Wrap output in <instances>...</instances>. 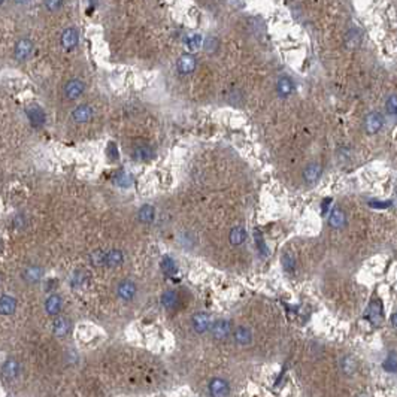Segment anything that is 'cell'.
<instances>
[{"mask_svg": "<svg viewBox=\"0 0 397 397\" xmlns=\"http://www.w3.org/2000/svg\"><path fill=\"white\" fill-rule=\"evenodd\" d=\"M45 6H46L49 11H59V9L63 6V3H62V2H45Z\"/></svg>", "mask_w": 397, "mask_h": 397, "instance_id": "41", "label": "cell"}, {"mask_svg": "<svg viewBox=\"0 0 397 397\" xmlns=\"http://www.w3.org/2000/svg\"><path fill=\"white\" fill-rule=\"evenodd\" d=\"M211 331L214 339L217 340H224L227 336L230 334L232 331V326L229 320H217L212 326H211Z\"/></svg>", "mask_w": 397, "mask_h": 397, "instance_id": "8", "label": "cell"}, {"mask_svg": "<svg viewBox=\"0 0 397 397\" xmlns=\"http://www.w3.org/2000/svg\"><path fill=\"white\" fill-rule=\"evenodd\" d=\"M384 126V118L379 112L376 110H372L369 112L366 115V120H364V129L369 134H375L378 133Z\"/></svg>", "mask_w": 397, "mask_h": 397, "instance_id": "2", "label": "cell"}, {"mask_svg": "<svg viewBox=\"0 0 397 397\" xmlns=\"http://www.w3.org/2000/svg\"><path fill=\"white\" fill-rule=\"evenodd\" d=\"M218 46H220V42H218L217 38H214V36H208L206 38V41H205V49L208 52H215Z\"/></svg>", "mask_w": 397, "mask_h": 397, "instance_id": "36", "label": "cell"}, {"mask_svg": "<svg viewBox=\"0 0 397 397\" xmlns=\"http://www.w3.org/2000/svg\"><path fill=\"white\" fill-rule=\"evenodd\" d=\"M33 52V42L30 39H21L17 42L15 49H14V55L18 62H24L27 60L28 57L32 55Z\"/></svg>", "mask_w": 397, "mask_h": 397, "instance_id": "4", "label": "cell"}, {"mask_svg": "<svg viewBox=\"0 0 397 397\" xmlns=\"http://www.w3.org/2000/svg\"><path fill=\"white\" fill-rule=\"evenodd\" d=\"M0 5H2V2H0Z\"/></svg>", "mask_w": 397, "mask_h": 397, "instance_id": "46", "label": "cell"}, {"mask_svg": "<svg viewBox=\"0 0 397 397\" xmlns=\"http://www.w3.org/2000/svg\"><path fill=\"white\" fill-rule=\"evenodd\" d=\"M154 215H155V211L151 205H144L139 211H137V220L142 222V224H150L153 222L154 220Z\"/></svg>", "mask_w": 397, "mask_h": 397, "instance_id": "28", "label": "cell"}, {"mask_svg": "<svg viewBox=\"0 0 397 397\" xmlns=\"http://www.w3.org/2000/svg\"><path fill=\"white\" fill-rule=\"evenodd\" d=\"M113 182H115L118 187L127 188V187L132 185L133 179H132V176H130L129 174H126V172H118L115 176H113Z\"/></svg>", "mask_w": 397, "mask_h": 397, "instance_id": "31", "label": "cell"}, {"mask_svg": "<svg viewBox=\"0 0 397 397\" xmlns=\"http://www.w3.org/2000/svg\"><path fill=\"white\" fill-rule=\"evenodd\" d=\"M161 305L167 310H175L179 306V294L175 290H167L161 294Z\"/></svg>", "mask_w": 397, "mask_h": 397, "instance_id": "17", "label": "cell"}, {"mask_svg": "<svg viewBox=\"0 0 397 397\" xmlns=\"http://www.w3.org/2000/svg\"><path fill=\"white\" fill-rule=\"evenodd\" d=\"M384 369L387 372H390V374H394L396 372V354L394 353H391L387 358H385V361H384Z\"/></svg>", "mask_w": 397, "mask_h": 397, "instance_id": "35", "label": "cell"}, {"mask_svg": "<svg viewBox=\"0 0 397 397\" xmlns=\"http://www.w3.org/2000/svg\"><path fill=\"white\" fill-rule=\"evenodd\" d=\"M62 306H63V300H62V297L59 294H51L45 302V310H46L48 315L60 314Z\"/></svg>", "mask_w": 397, "mask_h": 397, "instance_id": "18", "label": "cell"}, {"mask_svg": "<svg viewBox=\"0 0 397 397\" xmlns=\"http://www.w3.org/2000/svg\"><path fill=\"white\" fill-rule=\"evenodd\" d=\"M369 320H371V323L374 324H379L382 321V305L379 300H374L371 303V306H369L367 309V315H366Z\"/></svg>", "mask_w": 397, "mask_h": 397, "instance_id": "22", "label": "cell"}, {"mask_svg": "<svg viewBox=\"0 0 397 397\" xmlns=\"http://www.w3.org/2000/svg\"><path fill=\"white\" fill-rule=\"evenodd\" d=\"M369 205H371L372 208H376V209H387L391 206V202H384V200H371L369 202Z\"/></svg>", "mask_w": 397, "mask_h": 397, "instance_id": "38", "label": "cell"}, {"mask_svg": "<svg viewBox=\"0 0 397 397\" xmlns=\"http://www.w3.org/2000/svg\"><path fill=\"white\" fill-rule=\"evenodd\" d=\"M276 91L281 97H290L294 93V81L290 76H281L276 82Z\"/></svg>", "mask_w": 397, "mask_h": 397, "instance_id": "13", "label": "cell"}, {"mask_svg": "<svg viewBox=\"0 0 397 397\" xmlns=\"http://www.w3.org/2000/svg\"><path fill=\"white\" fill-rule=\"evenodd\" d=\"M254 243H255V246H257L259 252L263 255V257H266V255L269 254V249H267V245L265 242V238H263V235H262V232L259 229L254 230Z\"/></svg>", "mask_w": 397, "mask_h": 397, "instance_id": "30", "label": "cell"}, {"mask_svg": "<svg viewBox=\"0 0 397 397\" xmlns=\"http://www.w3.org/2000/svg\"><path fill=\"white\" fill-rule=\"evenodd\" d=\"M202 42H203V39H202V36L200 35H188L187 38H185V45L190 48V49H198L202 46Z\"/></svg>", "mask_w": 397, "mask_h": 397, "instance_id": "32", "label": "cell"}, {"mask_svg": "<svg viewBox=\"0 0 397 397\" xmlns=\"http://www.w3.org/2000/svg\"><path fill=\"white\" fill-rule=\"evenodd\" d=\"M25 113H27V117H28V121H30V124L33 127H42L45 124L46 115H45V110L39 105H36V103L28 105L25 108Z\"/></svg>", "mask_w": 397, "mask_h": 397, "instance_id": "1", "label": "cell"}, {"mask_svg": "<svg viewBox=\"0 0 397 397\" xmlns=\"http://www.w3.org/2000/svg\"><path fill=\"white\" fill-rule=\"evenodd\" d=\"M191 324L197 333H200V334L206 333L211 329V317L206 314V312H197V314H194L191 318Z\"/></svg>", "mask_w": 397, "mask_h": 397, "instance_id": "6", "label": "cell"}, {"mask_svg": "<svg viewBox=\"0 0 397 397\" xmlns=\"http://www.w3.org/2000/svg\"><path fill=\"white\" fill-rule=\"evenodd\" d=\"M124 262V254L120 249H110L105 252V265L109 267H117L123 265Z\"/></svg>", "mask_w": 397, "mask_h": 397, "instance_id": "21", "label": "cell"}, {"mask_svg": "<svg viewBox=\"0 0 397 397\" xmlns=\"http://www.w3.org/2000/svg\"><path fill=\"white\" fill-rule=\"evenodd\" d=\"M385 108L387 112L390 113L391 117H396V110H397V100H396V94H390V97L385 102Z\"/></svg>", "mask_w": 397, "mask_h": 397, "instance_id": "34", "label": "cell"}, {"mask_svg": "<svg viewBox=\"0 0 397 397\" xmlns=\"http://www.w3.org/2000/svg\"><path fill=\"white\" fill-rule=\"evenodd\" d=\"M360 44H361V32L358 30V28H351V30H348L347 35H345L347 48L355 49V48L360 46Z\"/></svg>", "mask_w": 397, "mask_h": 397, "instance_id": "26", "label": "cell"}, {"mask_svg": "<svg viewBox=\"0 0 397 397\" xmlns=\"http://www.w3.org/2000/svg\"><path fill=\"white\" fill-rule=\"evenodd\" d=\"M330 203H331V198H326V200L323 202V205H321V211H323V215H326V209H329Z\"/></svg>", "mask_w": 397, "mask_h": 397, "instance_id": "42", "label": "cell"}, {"mask_svg": "<svg viewBox=\"0 0 397 397\" xmlns=\"http://www.w3.org/2000/svg\"><path fill=\"white\" fill-rule=\"evenodd\" d=\"M282 266H284V269H286L287 272H290V273L294 272L296 262H294V257H293L290 252H284V255H282Z\"/></svg>", "mask_w": 397, "mask_h": 397, "instance_id": "33", "label": "cell"}, {"mask_svg": "<svg viewBox=\"0 0 397 397\" xmlns=\"http://www.w3.org/2000/svg\"><path fill=\"white\" fill-rule=\"evenodd\" d=\"M339 369H340V372H342V375L351 378L358 371L357 360L354 357H351V355H344L342 358L339 360Z\"/></svg>", "mask_w": 397, "mask_h": 397, "instance_id": "10", "label": "cell"}, {"mask_svg": "<svg viewBox=\"0 0 397 397\" xmlns=\"http://www.w3.org/2000/svg\"><path fill=\"white\" fill-rule=\"evenodd\" d=\"M21 372V367H20V363L18 360L15 358H8L5 363H3V367H2V376L6 379V381H14L18 378Z\"/></svg>", "mask_w": 397, "mask_h": 397, "instance_id": "9", "label": "cell"}, {"mask_svg": "<svg viewBox=\"0 0 397 397\" xmlns=\"http://www.w3.org/2000/svg\"><path fill=\"white\" fill-rule=\"evenodd\" d=\"M79 42V33L76 28L69 27L62 33V45L65 49H73Z\"/></svg>", "mask_w": 397, "mask_h": 397, "instance_id": "15", "label": "cell"}, {"mask_svg": "<svg viewBox=\"0 0 397 397\" xmlns=\"http://www.w3.org/2000/svg\"><path fill=\"white\" fill-rule=\"evenodd\" d=\"M235 340H236V344L241 345V347H248L251 342H252V330L248 327V326H239L236 327L235 330Z\"/></svg>", "mask_w": 397, "mask_h": 397, "instance_id": "14", "label": "cell"}, {"mask_svg": "<svg viewBox=\"0 0 397 397\" xmlns=\"http://www.w3.org/2000/svg\"><path fill=\"white\" fill-rule=\"evenodd\" d=\"M137 293V288H136V284L130 279H124L118 284V288H117V294L121 300L124 302H130L134 299Z\"/></svg>", "mask_w": 397, "mask_h": 397, "instance_id": "3", "label": "cell"}, {"mask_svg": "<svg viewBox=\"0 0 397 397\" xmlns=\"http://www.w3.org/2000/svg\"><path fill=\"white\" fill-rule=\"evenodd\" d=\"M2 249H3V242H2V239H0V252H2Z\"/></svg>", "mask_w": 397, "mask_h": 397, "instance_id": "44", "label": "cell"}, {"mask_svg": "<svg viewBox=\"0 0 397 397\" xmlns=\"http://www.w3.org/2000/svg\"><path fill=\"white\" fill-rule=\"evenodd\" d=\"M391 324H393V327L396 326V314H393V315H391Z\"/></svg>", "mask_w": 397, "mask_h": 397, "instance_id": "43", "label": "cell"}, {"mask_svg": "<svg viewBox=\"0 0 397 397\" xmlns=\"http://www.w3.org/2000/svg\"><path fill=\"white\" fill-rule=\"evenodd\" d=\"M160 267L169 276H172V275H175L178 272V266H176V263H175V260L172 257H163V260L160 263Z\"/></svg>", "mask_w": 397, "mask_h": 397, "instance_id": "29", "label": "cell"}, {"mask_svg": "<svg viewBox=\"0 0 397 397\" xmlns=\"http://www.w3.org/2000/svg\"><path fill=\"white\" fill-rule=\"evenodd\" d=\"M229 241L235 246L242 245L246 241V232H245L243 227H241V225L233 227V229L230 230V233H229Z\"/></svg>", "mask_w": 397, "mask_h": 397, "instance_id": "27", "label": "cell"}, {"mask_svg": "<svg viewBox=\"0 0 397 397\" xmlns=\"http://www.w3.org/2000/svg\"><path fill=\"white\" fill-rule=\"evenodd\" d=\"M70 330V323L67 318L65 317H60V318H57L52 324V331L55 336H59V337H63L69 333Z\"/></svg>", "mask_w": 397, "mask_h": 397, "instance_id": "24", "label": "cell"}, {"mask_svg": "<svg viewBox=\"0 0 397 397\" xmlns=\"http://www.w3.org/2000/svg\"><path fill=\"white\" fill-rule=\"evenodd\" d=\"M323 174V167L318 163H309L305 169H303V181L306 184H315L318 181V178Z\"/></svg>", "mask_w": 397, "mask_h": 397, "instance_id": "12", "label": "cell"}, {"mask_svg": "<svg viewBox=\"0 0 397 397\" xmlns=\"http://www.w3.org/2000/svg\"><path fill=\"white\" fill-rule=\"evenodd\" d=\"M91 263L96 266L105 265V252L103 251H96L91 254Z\"/></svg>", "mask_w": 397, "mask_h": 397, "instance_id": "37", "label": "cell"}, {"mask_svg": "<svg viewBox=\"0 0 397 397\" xmlns=\"http://www.w3.org/2000/svg\"><path fill=\"white\" fill-rule=\"evenodd\" d=\"M196 66H197V60L193 54H182L176 62V69L182 75H188L194 72Z\"/></svg>", "mask_w": 397, "mask_h": 397, "instance_id": "7", "label": "cell"}, {"mask_svg": "<svg viewBox=\"0 0 397 397\" xmlns=\"http://www.w3.org/2000/svg\"><path fill=\"white\" fill-rule=\"evenodd\" d=\"M358 397H364V396H358Z\"/></svg>", "mask_w": 397, "mask_h": 397, "instance_id": "45", "label": "cell"}, {"mask_svg": "<svg viewBox=\"0 0 397 397\" xmlns=\"http://www.w3.org/2000/svg\"><path fill=\"white\" fill-rule=\"evenodd\" d=\"M84 90H85V84L81 79H70L65 87V94L69 100H75L81 97Z\"/></svg>", "mask_w": 397, "mask_h": 397, "instance_id": "11", "label": "cell"}, {"mask_svg": "<svg viewBox=\"0 0 397 397\" xmlns=\"http://www.w3.org/2000/svg\"><path fill=\"white\" fill-rule=\"evenodd\" d=\"M209 393L212 397H229L230 394L229 382L222 378H214L209 384Z\"/></svg>", "mask_w": 397, "mask_h": 397, "instance_id": "5", "label": "cell"}, {"mask_svg": "<svg viewBox=\"0 0 397 397\" xmlns=\"http://www.w3.org/2000/svg\"><path fill=\"white\" fill-rule=\"evenodd\" d=\"M329 224H330V227H333V229H340V227H344L347 224V214L340 208H334L330 212Z\"/></svg>", "mask_w": 397, "mask_h": 397, "instance_id": "20", "label": "cell"}, {"mask_svg": "<svg viewBox=\"0 0 397 397\" xmlns=\"http://www.w3.org/2000/svg\"><path fill=\"white\" fill-rule=\"evenodd\" d=\"M84 279H85V275H84L82 272H76V273L73 275L72 284H73L75 287H79V286H82V284H84Z\"/></svg>", "mask_w": 397, "mask_h": 397, "instance_id": "40", "label": "cell"}, {"mask_svg": "<svg viewBox=\"0 0 397 397\" xmlns=\"http://www.w3.org/2000/svg\"><path fill=\"white\" fill-rule=\"evenodd\" d=\"M133 157L139 161H148L154 157V150L150 145H137L133 150Z\"/></svg>", "mask_w": 397, "mask_h": 397, "instance_id": "25", "label": "cell"}, {"mask_svg": "<svg viewBox=\"0 0 397 397\" xmlns=\"http://www.w3.org/2000/svg\"><path fill=\"white\" fill-rule=\"evenodd\" d=\"M42 276H44V269L39 267V266H28V267L22 272V278H24L27 282H30V284L39 282Z\"/></svg>", "mask_w": 397, "mask_h": 397, "instance_id": "23", "label": "cell"}, {"mask_svg": "<svg viewBox=\"0 0 397 397\" xmlns=\"http://www.w3.org/2000/svg\"><path fill=\"white\" fill-rule=\"evenodd\" d=\"M72 118L76 123H87L93 118V109L88 105H79L78 108L73 109L72 112Z\"/></svg>", "mask_w": 397, "mask_h": 397, "instance_id": "16", "label": "cell"}, {"mask_svg": "<svg viewBox=\"0 0 397 397\" xmlns=\"http://www.w3.org/2000/svg\"><path fill=\"white\" fill-rule=\"evenodd\" d=\"M108 155L110 160H118V151H117V145L113 144V142H110V144L108 145Z\"/></svg>", "mask_w": 397, "mask_h": 397, "instance_id": "39", "label": "cell"}, {"mask_svg": "<svg viewBox=\"0 0 397 397\" xmlns=\"http://www.w3.org/2000/svg\"><path fill=\"white\" fill-rule=\"evenodd\" d=\"M17 309V300L15 297L5 294L0 297V315H12Z\"/></svg>", "mask_w": 397, "mask_h": 397, "instance_id": "19", "label": "cell"}]
</instances>
